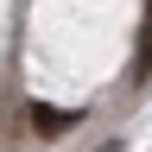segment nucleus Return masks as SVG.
Here are the masks:
<instances>
[{"label":"nucleus","instance_id":"1","mask_svg":"<svg viewBox=\"0 0 152 152\" xmlns=\"http://www.w3.org/2000/svg\"><path fill=\"white\" fill-rule=\"evenodd\" d=\"M64 127H76V114H70V108H45V102H32V133H45V140H57Z\"/></svg>","mask_w":152,"mask_h":152}]
</instances>
